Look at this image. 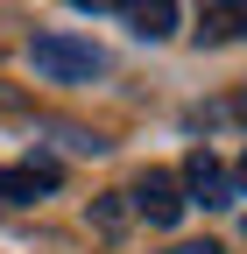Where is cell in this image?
<instances>
[{
	"instance_id": "cell-10",
	"label": "cell",
	"mask_w": 247,
	"mask_h": 254,
	"mask_svg": "<svg viewBox=\"0 0 247 254\" xmlns=\"http://www.w3.org/2000/svg\"><path fill=\"white\" fill-rule=\"evenodd\" d=\"M240 190H247V155H240Z\"/></svg>"
},
{
	"instance_id": "cell-4",
	"label": "cell",
	"mask_w": 247,
	"mask_h": 254,
	"mask_svg": "<svg viewBox=\"0 0 247 254\" xmlns=\"http://www.w3.org/2000/svg\"><path fill=\"white\" fill-rule=\"evenodd\" d=\"M43 190H57V163H7L0 170V205H36Z\"/></svg>"
},
{
	"instance_id": "cell-5",
	"label": "cell",
	"mask_w": 247,
	"mask_h": 254,
	"mask_svg": "<svg viewBox=\"0 0 247 254\" xmlns=\"http://www.w3.org/2000/svg\"><path fill=\"white\" fill-rule=\"evenodd\" d=\"M247 36V0H205L198 7V43H240Z\"/></svg>"
},
{
	"instance_id": "cell-3",
	"label": "cell",
	"mask_w": 247,
	"mask_h": 254,
	"mask_svg": "<svg viewBox=\"0 0 247 254\" xmlns=\"http://www.w3.org/2000/svg\"><path fill=\"white\" fill-rule=\"evenodd\" d=\"M184 190H191L198 205H212V212L233 205V177H226V163H219L212 148H191V163H184Z\"/></svg>"
},
{
	"instance_id": "cell-9",
	"label": "cell",
	"mask_w": 247,
	"mask_h": 254,
	"mask_svg": "<svg viewBox=\"0 0 247 254\" xmlns=\"http://www.w3.org/2000/svg\"><path fill=\"white\" fill-rule=\"evenodd\" d=\"M71 7H92V14H99V7H127V0H71Z\"/></svg>"
},
{
	"instance_id": "cell-7",
	"label": "cell",
	"mask_w": 247,
	"mask_h": 254,
	"mask_svg": "<svg viewBox=\"0 0 247 254\" xmlns=\"http://www.w3.org/2000/svg\"><path fill=\"white\" fill-rule=\"evenodd\" d=\"M120 219H127L120 198H99V205H92V226H99V233H120Z\"/></svg>"
},
{
	"instance_id": "cell-2",
	"label": "cell",
	"mask_w": 247,
	"mask_h": 254,
	"mask_svg": "<svg viewBox=\"0 0 247 254\" xmlns=\"http://www.w3.org/2000/svg\"><path fill=\"white\" fill-rule=\"evenodd\" d=\"M184 205H191V198H184V184H177L170 170H148V177L134 184V212L148 219V226H177Z\"/></svg>"
},
{
	"instance_id": "cell-11",
	"label": "cell",
	"mask_w": 247,
	"mask_h": 254,
	"mask_svg": "<svg viewBox=\"0 0 247 254\" xmlns=\"http://www.w3.org/2000/svg\"><path fill=\"white\" fill-rule=\"evenodd\" d=\"M240 120H247V99H240Z\"/></svg>"
},
{
	"instance_id": "cell-6",
	"label": "cell",
	"mask_w": 247,
	"mask_h": 254,
	"mask_svg": "<svg viewBox=\"0 0 247 254\" xmlns=\"http://www.w3.org/2000/svg\"><path fill=\"white\" fill-rule=\"evenodd\" d=\"M127 28L141 43H163L170 28H177V0H127Z\"/></svg>"
},
{
	"instance_id": "cell-1",
	"label": "cell",
	"mask_w": 247,
	"mask_h": 254,
	"mask_svg": "<svg viewBox=\"0 0 247 254\" xmlns=\"http://www.w3.org/2000/svg\"><path fill=\"white\" fill-rule=\"evenodd\" d=\"M28 64H36L43 78H57V85H78V78H99L106 71V57L92 43H78V36H36L28 43Z\"/></svg>"
},
{
	"instance_id": "cell-8",
	"label": "cell",
	"mask_w": 247,
	"mask_h": 254,
	"mask_svg": "<svg viewBox=\"0 0 247 254\" xmlns=\"http://www.w3.org/2000/svg\"><path fill=\"white\" fill-rule=\"evenodd\" d=\"M170 254H226V247H219V240H177Z\"/></svg>"
}]
</instances>
